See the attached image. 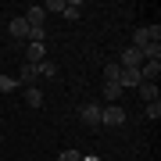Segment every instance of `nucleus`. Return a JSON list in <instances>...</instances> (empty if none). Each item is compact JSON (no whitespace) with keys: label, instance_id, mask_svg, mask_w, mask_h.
I'll list each match as a JSON object with an SVG mask.
<instances>
[{"label":"nucleus","instance_id":"nucleus-1","mask_svg":"<svg viewBox=\"0 0 161 161\" xmlns=\"http://www.w3.org/2000/svg\"><path fill=\"white\" fill-rule=\"evenodd\" d=\"M100 125H108V129L125 125V108H122V104H108V108H100Z\"/></svg>","mask_w":161,"mask_h":161},{"label":"nucleus","instance_id":"nucleus-2","mask_svg":"<svg viewBox=\"0 0 161 161\" xmlns=\"http://www.w3.org/2000/svg\"><path fill=\"white\" fill-rule=\"evenodd\" d=\"M79 118H82V125H90V129H97L100 125V104H82V108H79Z\"/></svg>","mask_w":161,"mask_h":161},{"label":"nucleus","instance_id":"nucleus-3","mask_svg":"<svg viewBox=\"0 0 161 161\" xmlns=\"http://www.w3.org/2000/svg\"><path fill=\"white\" fill-rule=\"evenodd\" d=\"M7 32H11V40H29V22H25V18L22 14H18V18H11V22H7Z\"/></svg>","mask_w":161,"mask_h":161},{"label":"nucleus","instance_id":"nucleus-4","mask_svg":"<svg viewBox=\"0 0 161 161\" xmlns=\"http://www.w3.org/2000/svg\"><path fill=\"white\" fill-rule=\"evenodd\" d=\"M140 82H143V79H140V68H122L118 72V86L122 90H136Z\"/></svg>","mask_w":161,"mask_h":161},{"label":"nucleus","instance_id":"nucleus-5","mask_svg":"<svg viewBox=\"0 0 161 161\" xmlns=\"http://www.w3.org/2000/svg\"><path fill=\"white\" fill-rule=\"evenodd\" d=\"M25 22H29V29H43V22H47V11H43V4H32L29 11L22 14Z\"/></svg>","mask_w":161,"mask_h":161},{"label":"nucleus","instance_id":"nucleus-6","mask_svg":"<svg viewBox=\"0 0 161 161\" xmlns=\"http://www.w3.org/2000/svg\"><path fill=\"white\" fill-rule=\"evenodd\" d=\"M25 61H29V64L47 61V43H25Z\"/></svg>","mask_w":161,"mask_h":161},{"label":"nucleus","instance_id":"nucleus-7","mask_svg":"<svg viewBox=\"0 0 161 161\" xmlns=\"http://www.w3.org/2000/svg\"><path fill=\"white\" fill-rule=\"evenodd\" d=\"M140 64H143V50L125 47V50H122V68H140Z\"/></svg>","mask_w":161,"mask_h":161},{"label":"nucleus","instance_id":"nucleus-8","mask_svg":"<svg viewBox=\"0 0 161 161\" xmlns=\"http://www.w3.org/2000/svg\"><path fill=\"white\" fill-rule=\"evenodd\" d=\"M36 79H40V68L25 61V64H22V72H18V82H22V86H36Z\"/></svg>","mask_w":161,"mask_h":161},{"label":"nucleus","instance_id":"nucleus-9","mask_svg":"<svg viewBox=\"0 0 161 161\" xmlns=\"http://www.w3.org/2000/svg\"><path fill=\"white\" fill-rule=\"evenodd\" d=\"M140 97H143V104H150V100H158L161 97V90H158V82H140Z\"/></svg>","mask_w":161,"mask_h":161},{"label":"nucleus","instance_id":"nucleus-10","mask_svg":"<svg viewBox=\"0 0 161 161\" xmlns=\"http://www.w3.org/2000/svg\"><path fill=\"white\" fill-rule=\"evenodd\" d=\"M25 104H29V108H43V93H40V86H25Z\"/></svg>","mask_w":161,"mask_h":161},{"label":"nucleus","instance_id":"nucleus-11","mask_svg":"<svg viewBox=\"0 0 161 161\" xmlns=\"http://www.w3.org/2000/svg\"><path fill=\"white\" fill-rule=\"evenodd\" d=\"M68 22H75V18L82 14V0H64V11H61Z\"/></svg>","mask_w":161,"mask_h":161},{"label":"nucleus","instance_id":"nucleus-12","mask_svg":"<svg viewBox=\"0 0 161 161\" xmlns=\"http://www.w3.org/2000/svg\"><path fill=\"white\" fill-rule=\"evenodd\" d=\"M147 43H154V40H150V32H147V25H143V29H136V32H132V43H129V47H136V50H143Z\"/></svg>","mask_w":161,"mask_h":161},{"label":"nucleus","instance_id":"nucleus-13","mask_svg":"<svg viewBox=\"0 0 161 161\" xmlns=\"http://www.w3.org/2000/svg\"><path fill=\"white\" fill-rule=\"evenodd\" d=\"M122 93H125V90H122L118 82H104V97H108L111 104H118V97H122Z\"/></svg>","mask_w":161,"mask_h":161},{"label":"nucleus","instance_id":"nucleus-14","mask_svg":"<svg viewBox=\"0 0 161 161\" xmlns=\"http://www.w3.org/2000/svg\"><path fill=\"white\" fill-rule=\"evenodd\" d=\"M118 72L122 64H104V82H118Z\"/></svg>","mask_w":161,"mask_h":161},{"label":"nucleus","instance_id":"nucleus-15","mask_svg":"<svg viewBox=\"0 0 161 161\" xmlns=\"http://www.w3.org/2000/svg\"><path fill=\"white\" fill-rule=\"evenodd\" d=\"M36 68H40V75H47V79H54V75H58V64H54V61H40Z\"/></svg>","mask_w":161,"mask_h":161},{"label":"nucleus","instance_id":"nucleus-16","mask_svg":"<svg viewBox=\"0 0 161 161\" xmlns=\"http://www.w3.org/2000/svg\"><path fill=\"white\" fill-rule=\"evenodd\" d=\"M143 111H147V118H150V122H158V118H161V100H150Z\"/></svg>","mask_w":161,"mask_h":161},{"label":"nucleus","instance_id":"nucleus-17","mask_svg":"<svg viewBox=\"0 0 161 161\" xmlns=\"http://www.w3.org/2000/svg\"><path fill=\"white\" fill-rule=\"evenodd\" d=\"M25 43H47V29H29V40Z\"/></svg>","mask_w":161,"mask_h":161},{"label":"nucleus","instance_id":"nucleus-18","mask_svg":"<svg viewBox=\"0 0 161 161\" xmlns=\"http://www.w3.org/2000/svg\"><path fill=\"white\" fill-rule=\"evenodd\" d=\"M43 11H47V14H50V11H54V14H61V11H64V0H47Z\"/></svg>","mask_w":161,"mask_h":161},{"label":"nucleus","instance_id":"nucleus-19","mask_svg":"<svg viewBox=\"0 0 161 161\" xmlns=\"http://www.w3.org/2000/svg\"><path fill=\"white\" fill-rule=\"evenodd\" d=\"M14 86H18V82L11 79V75H0V93H11Z\"/></svg>","mask_w":161,"mask_h":161},{"label":"nucleus","instance_id":"nucleus-20","mask_svg":"<svg viewBox=\"0 0 161 161\" xmlns=\"http://www.w3.org/2000/svg\"><path fill=\"white\" fill-rule=\"evenodd\" d=\"M58 161H82V154H79V150H61Z\"/></svg>","mask_w":161,"mask_h":161},{"label":"nucleus","instance_id":"nucleus-21","mask_svg":"<svg viewBox=\"0 0 161 161\" xmlns=\"http://www.w3.org/2000/svg\"><path fill=\"white\" fill-rule=\"evenodd\" d=\"M82 161H100V158L97 154H82Z\"/></svg>","mask_w":161,"mask_h":161},{"label":"nucleus","instance_id":"nucleus-22","mask_svg":"<svg viewBox=\"0 0 161 161\" xmlns=\"http://www.w3.org/2000/svg\"><path fill=\"white\" fill-rule=\"evenodd\" d=\"M0 140H4V132H0Z\"/></svg>","mask_w":161,"mask_h":161}]
</instances>
